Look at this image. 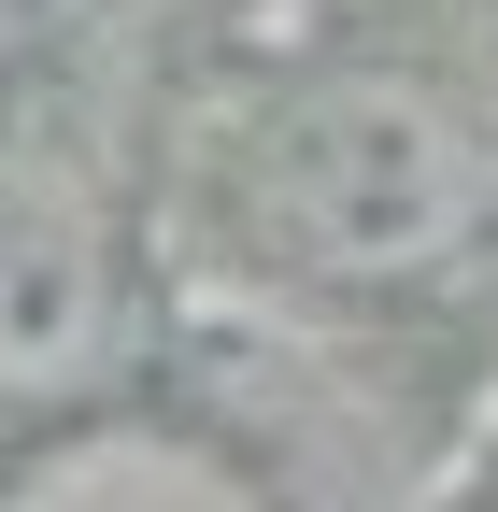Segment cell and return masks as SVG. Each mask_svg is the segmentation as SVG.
Returning a JSON list of instances; mask_svg holds the SVG:
<instances>
[{"instance_id": "3957f363", "label": "cell", "mask_w": 498, "mask_h": 512, "mask_svg": "<svg viewBox=\"0 0 498 512\" xmlns=\"http://www.w3.org/2000/svg\"><path fill=\"white\" fill-rule=\"evenodd\" d=\"M0 512H271L257 470L214 456L200 427H157V413H100V427H57L0 470Z\"/></svg>"}, {"instance_id": "7a4b0ae2", "label": "cell", "mask_w": 498, "mask_h": 512, "mask_svg": "<svg viewBox=\"0 0 498 512\" xmlns=\"http://www.w3.org/2000/svg\"><path fill=\"white\" fill-rule=\"evenodd\" d=\"M129 342L114 228L57 171H0V399H57Z\"/></svg>"}, {"instance_id": "6da1fadb", "label": "cell", "mask_w": 498, "mask_h": 512, "mask_svg": "<svg viewBox=\"0 0 498 512\" xmlns=\"http://www.w3.org/2000/svg\"><path fill=\"white\" fill-rule=\"evenodd\" d=\"M498 143L427 72H314L257 128V228L314 285H413L484 228Z\"/></svg>"}]
</instances>
